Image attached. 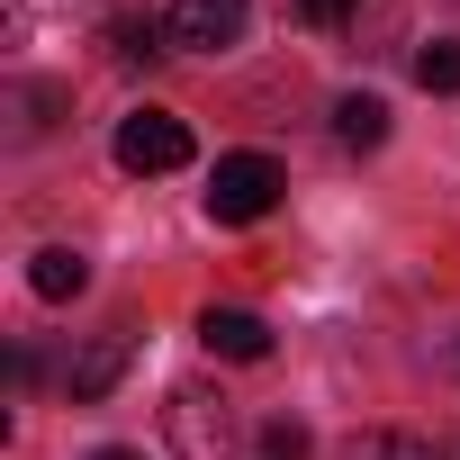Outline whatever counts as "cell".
Masks as SVG:
<instances>
[{
	"label": "cell",
	"mask_w": 460,
	"mask_h": 460,
	"mask_svg": "<svg viewBox=\"0 0 460 460\" xmlns=\"http://www.w3.org/2000/svg\"><path fill=\"white\" fill-rule=\"evenodd\" d=\"M334 136H343L352 154H379V145H388V100H370V91H352V100L334 109Z\"/></svg>",
	"instance_id": "obj_8"
},
{
	"label": "cell",
	"mask_w": 460,
	"mask_h": 460,
	"mask_svg": "<svg viewBox=\"0 0 460 460\" xmlns=\"http://www.w3.org/2000/svg\"><path fill=\"white\" fill-rule=\"evenodd\" d=\"M127 361H136V334H127V325H109V334L73 361V406H100V397L127 379Z\"/></svg>",
	"instance_id": "obj_5"
},
{
	"label": "cell",
	"mask_w": 460,
	"mask_h": 460,
	"mask_svg": "<svg viewBox=\"0 0 460 460\" xmlns=\"http://www.w3.org/2000/svg\"><path fill=\"white\" fill-rule=\"evenodd\" d=\"M415 82H424V91H460V46H451V37H433V46L415 55Z\"/></svg>",
	"instance_id": "obj_9"
},
{
	"label": "cell",
	"mask_w": 460,
	"mask_h": 460,
	"mask_svg": "<svg viewBox=\"0 0 460 460\" xmlns=\"http://www.w3.org/2000/svg\"><path fill=\"white\" fill-rule=\"evenodd\" d=\"M28 289H37L46 307H64V298H82V289H91V262H82L73 244H46V253L28 262Z\"/></svg>",
	"instance_id": "obj_7"
},
{
	"label": "cell",
	"mask_w": 460,
	"mask_h": 460,
	"mask_svg": "<svg viewBox=\"0 0 460 460\" xmlns=\"http://www.w3.org/2000/svg\"><path fill=\"white\" fill-rule=\"evenodd\" d=\"M298 19H307V28H352L361 0H298Z\"/></svg>",
	"instance_id": "obj_13"
},
{
	"label": "cell",
	"mask_w": 460,
	"mask_h": 460,
	"mask_svg": "<svg viewBox=\"0 0 460 460\" xmlns=\"http://www.w3.org/2000/svg\"><path fill=\"white\" fill-rule=\"evenodd\" d=\"M199 343H208L217 361H262V352H271V325L244 316V307H208V316H199Z\"/></svg>",
	"instance_id": "obj_6"
},
{
	"label": "cell",
	"mask_w": 460,
	"mask_h": 460,
	"mask_svg": "<svg viewBox=\"0 0 460 460\" xmlns=\"http://www.w3.org/2000/svg\"><path fill=\"white\" fill-rule=\"evenodd\" d=\"M244 0H172L163 10V28H172V46L181 55H226V46H244Z\"/></svg>",
	"instance_id": "obj_3"
},
{
	"label": "cell",
	"mask_w": 460,
	"mask_h": 460,
	"mask_svg": "<svg viewBox=\"0 0 460 460\" xmlns=\"http://www.w3.org/2000/svg\"><path fill=\"white\" fill-rule=\"evenodd\" d=\"M91 460H145V451H91Z\"/></svg>",
	"instance_id": "obj_14"
},
{
	"label": "cell",
	"mask_w": 460,
	"mask_h": 460,
	"mask_svg": "<svg viewBox=\"0 0 460 460\" xmlns=\"http://www.w3.org/2000/svg\"><path fill=\"white\" fill-rule=\"evenodd\" d=\"M352 460H442L424 433H361V451Z\"/></svg>",
	"instance_id": "obj_10"
},
{
	"label": "cell",
	"mask_w": 460,
	"mask_h": 460,
	"mask_svg": "<svg viewBox=\"0 0 460 460\" xmlns=\"http://www.w3.org/2000/svg\"><path fill=\"white\" fill-rule=\"evenodd\" d=\"M280 163L271 154H217V172H208V217L217 226H253V217H271L280 208Z\"/></svg>",
	"instance_id": "obj_1"
},
{
	"label": "cell",
	"mask_w": 460,
	"mask_h": 460,
	"mask_svg": "<svg viewBox=\"0 0 460 460\" xmlns=\"http://www.w3.org/2000/svg\"><path fill=\"white\" fill-rule=\"evenodd\" d=\"M163 424H172V451H181V460H226V451L244 442V415L226 406L217 388H199V379H190V388H172Z\"/></svg>",
	"instance_id": "obj_2"
},
{
	"label": "cell",
	"mask_w": 460,
	"mask_h": 460,
	"mask_svg": "<svg viewBox=\"0 0 460 460\" xmlns=\"http://www.w3.org/2000/svg\"><path fill=\"white\" fill-rule=\"evenodd\" d=\"M262 451H271V460H307V424H298V415H271V424H262Z\"/></svg>",
	"instance_id": "obj_12"
},
{
	"label": "cell",
	"mask_w": 460,
	"mask_h": 460,
	"mask_svg": "<svg viewBox=\"0 0 460 460\" xmlns=\"http://www.w3.org/2000/svg\"><path fill=\"white\" fill-rule=\"evenodd\" d=\"M163 37H172L163 19H118V55H136V64H145V55H163Z\"/></svg>",
	"instance_id": "obj_11"
},
{
	"label": "cell",
	"mask_w": 460,
	"mask_h": 460,
	"mask_svg": "<svg viewBox=\"0 0 460 460\" xmlns=\"http://www.w3.org/2000/svg\"><path fill=\"white\" fill-rule=\"evenodd\" d=\"M118 163L127 172H181L190 163V127L172 109H136V118H118Z\"/></svg>",
	"instance_id": "obj_4"
}]
</instances>
